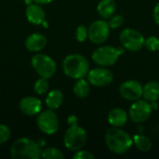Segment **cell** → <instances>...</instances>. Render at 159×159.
Returning a JSON list of instances; mask_svg holds the SVG:
<instances>
[{"label": "cell", "instance_id": "31", "mask_svg": "<svg viewBox=\"0 0 159 159\" xmlns=\"http://www.w3.org/2000/svg\"><path fill=\"white\" fill-rule=\"evenodd\" d=\"M34 3L39 4V5H48L49 3H51L53 0H33Z\"/></svg>", "mask_w": 159, "mask_h": 159}, {"label": "cell", "instance_id": "11", "mask_svg": "<svg viewBox=\"0 0 159 159\" xmlns=\"http://www.w3.org/2000/svg\"><path fill=\"white\" fill-rule=\"evenodd\" d=\"M89 29V39L94 44H102L107 40L110 34V26L104 20H97L93 21Z\"/></svg>", "mask_w": 159, "mask_h": 159}, {"label": "cell", "instance_id": "27", "mask_svg": "<svg viewBox=\"0 0 159 159\" xmlns=\"http://www.w3.org/2000/svg\"><path fill=\"white\" fill-rule=\"evenodd\" d=\"M10 138V129L7 126L0 124V145L6 143Z\"/></svg>", "mask_w": 159, "mask_h": 159}, {"label": "cell", "instance_id": "26", "mask_svg": "<svg viewBox=\"0 0 159 159\" xmlns=\"http://www.w3.org/2000/svg\"><path fill=\"white\" fill-rule=\"evenodd\" d=\"M124 23V18L121 15H113L111 18H109L108 24L111 29H117Z\"/></svg>", "mask_w": 159, "mask_h": 159}, {"label": "cell", "instance_id": "3", "mask_svg": "<svg viewBox=\"0 0 159 159\" xmlns=\"http://www.w3.org/2000/svg\"><path fill=\"white\" fill-rule=\"evenodd\" d=\"M42 149L38 143L28 138L16 140L10 147V156L13 159H38Z\"/></svg>", "mask_w": 159, "mask_h": 159}, {"label": "cell", "instance_id": "30", "mask_svg": "<svg viewBox=\"0 0 159 159\" xmlns=\"http://www.w3.org/2000/svg\"><path fill=\"white\" fill-rule=\"evenodd\" d=\"M67 122H68L69 126L77 125V123H78V118H77V116H75V115H71V116L68 117Z\"/></svg>", "mask_w": 159, "mask_h": 159}, {"label": "cell", "instance_id": "21", "mask_svg": "<svg viewBox=\"0 0 159 159\" xmlns=\"http://www.w3.org/2000/svg\"><path fill=\"white\" fill-rule=\"evenodd\" d=\"M133 144L139 151L143 153L149 152L153 146L152 141L147 136L142 134H137L133 137Z\"/></svg>", "mask_w": 159, "mask_h": 159}, {"label": "cell", "instance_id": "25", "mask_svg": "<svg viewBox=\"0 0 159 159\" xmlns=\"http://www.w3.org/2000/svg\"><path fill=\"white\" fill-rule=\"evenodd\" d=\"M75 38L78 42L83 43L87 40V38H89V29L81 24L76 28V32H75Z\"/></svg>", "mask_w": 159, "mask_h": 159}, {"label": "cell", "instance_id": "15", "mask_svg": "<svg viewBox=\"0 0 159 159\" xmlns=\"http://www.w3.org/2000/svg\"><path fill=\"white\" fill-rule=\"evenodd\" d=\"M25 48L31 52L41 51L47 45V38L44 34L39 33H34L27 36L25 39Z\"/></svg>", "mask_w": 159, "mask_h": 159}, {"label": "cell", "instance_id": "4", "mask_svg": "<svg viewBox=\"0 0 159 159\" xmlns=\"http://www.w3.org/2000/svg\"><path fill=\"white\" fill-rule=\"evenodd\" d=\"M124 48L112 46H103L96 48L92 55V61L102 67H109L116 63L119 57L123 54Z\"/></svg>", "mask_w": 159, "mask_h": 159}, {"label": "cell", "instance_id": "22", "mask_svg": "<svg viewBox=\"0 0 159 159\" xmlns=\"http://www.w3.org/2000/svg\"><path fill=\"white\" fill-rule=\"evenodd\" d=\"M41 157L44 159H63L64 154L58 148L48 147L42 150Z\"/></svg>", "mask_w": 159, "mask_h": 159}, {"label": "cell", "instance_id": "6", "mask_svg": "<svg viewBox=\"0 0 159 159\" xmlns=\"http://www.w3.org/2000/svg\"><path fill=\"white\" fill-rule=\"evenodd\" d=\"M31 65L40 77L47 79L51 78L57 71L56 61L48 55L42 53L35 54L31 58Z\"/></svg>", "mask_w": 159, "mask_h": 159}, {"label": "cell", "instance_id": "14", "mask_svg": "<svg viewBox=\"0 0 159 159\" xmlns=\"http://www.w3.org/2000/svg\"><path fill=\"white\" fill-rule=\"evenodd\" d=\"M26 19L29 22L33 24H42L46 19V13L41 7V5L36 3H32L27 6L25 10Z\"/></svg>", "mask_w": 159, "mask_h": 159}, {"label": "cell", "instance_id": "16", "mask_svg": "<svg viewBox=\"0 0 159 159\" xmlns=\"http://www.w3.org/2000/svg\"><path fill=\"white\" fill-rule=\"evenodd\" d=\"M128 119H129V114H127V112L124 109L119 107L112 109L107 116V120L109 124L115 128L124 127L127 124Z\"/></svg>", "mask_w": 159, "mask_h": 159}, {"label": "cell", "instance_id": "29", "mask_svg": "<svg viewBox=\"0 0 159 159\" xmlns=\"http://www.w3.org/2000/svg\"><path fill=\"white\" fill-rule=\"evenodd\" d=\"M153 16H154V20H155L156 23L159 25V3L156 5V7L154 8Z\"/></svg>", "mask_w": 159, "mask_h": 159}, {"label": "cell", "instance_id": "2", "mask_svg": "<svg viewBox=\"0 0 159 159\" xmlns=\"http://www.w3.org/2000/svg\"><path fill=\"white\" fill-rule=\"evenodd\" d=\"M62 70L63 73L73 79L84 78L89 69V62L81 54H70L66 56L62 61Z\"/></svg>", "mask_w": 159, "mask_h": 159}, {"label": "cell", "instance_id": "7", "mask_svg": "<svg viewBox=\"0 0 159 159\" xmlns=\"http://www.w3.org/2000/svg\"><path fill=\"white\" fill-rule=\"evenodd\" d=\"M120 42L125 49L132 52L141 50L144 47V37L137 30L132 28H126L120 33Z\"/></svg>", "mask_w": 159, "mask_h": 159}, {"label": "cell", "instance_id": "24", "mask_svg": "<svg viewBox=\"0 0 159 159\" xmlns=\"http://www.w3.org/2000/svg\"><path fill=\"white\" fill-rule=\"evenodd\" d=\"M144 47L152 51V52H155V51H158L159 50V38L155 36V35H152V36H149L148 38L145 39L144 41Z\"/></svg>", "mask_w": 159, "mask_h": 159}, {"label": "cell", "instance_id": "19", "mask_svg": "<svg viewBox=\"0 0 159 159\" xmlns=\"http://www.w3.org/2000/svg\"><path fill=\"white\" fill-rule=\"evenodd\" d=\"M116 9L115 0H101L97 6V11L99 15L103 19L111 18Z\"/></svg>", "mask_w": 159, "mask_h": 159}, {"label": "cell", "instance_id": "13", "mask_svg": "<svg viewBox=\"0 0 159 159\" xmlns=\"http://www.w3.org/2000/svg\"><path fill=\"white\" fill-rule=\"evenodd\" d=\"M20 110L26 116H37L42 110V102L34 96H27L20 100L19 103Z\"/></svg>", "mask_w": 159, "mask_h": 159}, {"label": "cell", "instance_id": "9", "mask_svg": "<svg viewBox=\"0 0 159 159\" xmlns=\"http://www.w3.org/2000/svg\"><path fill=\"white\" fill-rule=\"evenodd\" d=\"M153 108L149 102L143 100H137L132 102L129 110V119L136 124L144 123L150 117Z\"/></svg>", "mask_w": 159, "mask_h": 159}, {"label": "cell", "instance_id": "5", "mask_svg": "<svg viewBox=\"0 0 159 159\" xmlns=\"http://www.w3.org/2000/svg\"><path fill=\"white\" fill-rule=\"evenodd\" d=\"M88 135L86 130L77 125L70 126L69 129L65 131L63 137L64 146L73 152H76L82 149L87 143Z\"/></svg>", "mask_w": 159, "mask_h": 159}, {"label": "cell", "instance_id": "17", "mask_svg": "<svg viewBox=\"0 0 159 159\" xmlns=\"http://www.w3.org/2000/svg\"><path fill=\"white\" fill-rule=\"evenodd\" d=\"M143 98L149 102H157L159 99V82L150 81L144 85Z\"/></svg>", "mask_w": 159, "mask_h": 159}, {"label": "cell", "instance_id": "18", "mask_svg": "<svg viewBox=\"0 0 159 159\" xmlns=\"http://www.w3.org/2000/svg\"><path fill=\"white\" fill-rule=\"evenodd\" d=\"M63 102V94L60 89H52L50 90L46 97L45 103L48 109L56 110L60 108Z\"/></svg>", "mask_w": 159, "mask_h": 159}, {"label": "cell", "instance_id": "23", "mask_svg": "<svg viewBox=\"0 0 159 159\" xmlns=\"http://www.w3.org/2000/svg\"><path fill=\"white\" fill-rule=\"evenodd\" d=\"M48 88H49V86H48V79L43 78V77L38 78L34 85V90L38 95L46 94L48 91Z\"/></svg>", "mask_w": 159, "mask_h": 159}, {"label": "cell", "instance_id": "20", "mask_svg": "<svg viewBox=\"0 0 159 159\" xmlns=\"http://www.w3.org/2000/svg\"><path fill=\"white\" fill-rule=\"evenodd\" d=\"M74 93L76 97L84 99L89 96L90 92V83L84 78L77 79L74 86Z\"/></svg>", "mask_w": 159, "mask_h": 159}, {"label": "cell", "instance_id": "8", "mask_svg": "<svg viewBox=\"0 0 159 159\" xmlns=\"http://www.w3.org/2000/svg\"><path fill=\"white\" fill-rule=\"evenodd\" d=\"M36 125L41 132L47 135H52L59 129V119L52 109L41 111L36 117Z\"/></svg>", "mask_w": 159, "mask_h": 159}, {"label": "cell", "instance_id": "28", "mask_svg": "<svg viewBox=\"0 0 159 159\" xmlns=\"http://www.w3.org/2000/svg\"><path fill=\"white\" fill-rule=\"evenodd\" d=\"M74 159H94L95 157L94 155H92V153L86 151V150H78L75 152V154L73 156Z\"/></svg>", "mask_w": 159, "mask_h": 159}, {"label": "cell", "instance_id": "10", "mask_svg": "<svg viewBox=\"0 0 159 159\" xmlns=\"http://www.w3.org/2000/svg\"><path fill=\"white\" fill-rule=\"evenodd\" d=\"M88 81L90 85L97 88H103L112 83L114 80V74L107 67L99 66L97 68H93L89 71Z\"/></svg>", "mask_w": 159, "mask_h": 159}, {"label": "cell", "instance_id": "12", "mask_svg": "<svg viewBox=\"0 0 159 159\" xmlns=\"http://www.w3.org/2000/svg\"><path fill=\"white\" fill-rule=\"evenodd\" d=\"M143 86L136 80H127L119 86V94L129 102H135L143 97Z\"/></svg>", "mask_w": 159, "mask_h": 159}, {"label": "cell", "instance_id": "1", "mask_svg": "<svg viewBox=\"0 0 159 159\" xmlns=\"http://www.w3.org/2000/svg\"><path fill=\"white\" fill-rule=\"evenodd\" d=\"M104 140L108 149L116 155L126 154L133 145V138L121 128L108 129Z\"/></svg>", "mask_w": 159, "mask_h": 159}]
</instances>
